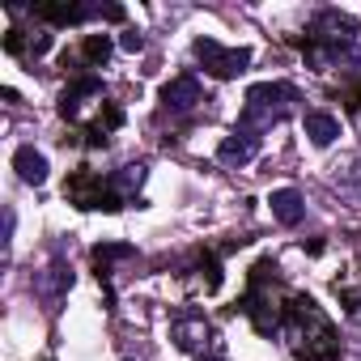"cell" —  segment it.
<instances>
[{
    "label": "cell",
    "instance_id": "6da1fadb",
    "mask_svg": "<svg viewBox=\"0 0 361 361\" xmlns=\"http://www.w3.org/2000/svg\"><path fill=\"white\" fill-rule=\"evenodd\" d=\"M285 319H289V331L298 340L293 344L298 361H327V357H336V331H331V323L319 314V306L310 298H289Z\"/></svg>",
    "mask_w": 361,
    "mask_h": 361
},
{
    "label": "cell",
    "instance_id": "7a4b0ae2",
    "mask_svg": "<svg viewBox=\"0 0 361 361\" xmlns=\"http://www.w3.org/2000/svg\"><path fill=\"white\" fill-rule=\"evenodd\" d=\"M64 196L77 209H106V213H119L123 209V196L111 188V178H102L94 170H73L68 183H64Z\"/></svg>",
    "mask_w": 361,
    "mask_h": 361
},
{
    "label": "cell",
    "instance_id": "3957f363",
    "mask_svg": "<svg viewBox=\"0 0 361 361\" xmlns=\"http://www.w3.org/2000/svg\"><path fill=\"white\" fill-rule=\"evenodd\" d=\"M293 102V90L289 85H251L247 94V106H243V132H259L268 123H276L285 115V106Z\"/></svg>",
    "mask_w": 361,
    "mask_h": 361
},
{
    "label": "cell",
    "instance_id": "277c9868",
    "mask_svg": "<svg viewBox=\"0 0 361 361\" xmlns=\"http://www.w3.org/2000/svg\"><path fill=\"white\" fill-rule=\"evenodd\" d=\"M196 56H200L204 68H209L213 77H221V81L247 73V64H251V51H247V47H221V43H213V39H196Z\"/></svg>",
    "mask_w": 361,
    "mask_h": 361
},
{
    "label": "cell",
    "instance_id": "5b68a950",
    "mask_svg": "<svg viewBox=\"0 0 361 361\" xmlns=\"http://www.w3.org/2000/svg\"><path fill=\"white\" fill-rule=\"evenodd\" d=\"M255 153H259V136H255V132H243V128L217 145V161H221V166H247Z\"/></svg>",
    "mask_w": 361,
    "mask_h": 361
},
{
    "label": "cell",
    "instance_id": "8992f818",
    "mask_svg": "<svg viewBox=\"0 0 361 361\" xmlns=\"http://www.w3.org/2000/svg\"><path fill=\"white\" fill-rule=\"evenodd\" d=\"M161 102H166L170 111H192V106L200 102V81H196L192 73L166 81V85H161Z\"/></svg>",
    "mask_w": 361,
    "mask_h": 361
},
{
    "label": "cell",
    "instance_id": "52a82bcc",
    "mask_svg": "<svg viewBox=\"0 0 361 361\" xmlns=\"http://www.w3.org/2000/svg\"><path fill=\"white\" fill-rule=\"evenodd\" d=\"M170 340L183 348V353H200L204 344H209V323L200 319V314H188V319H174V327H170Z\"/></svg>",
    "mask_w": 361,
    "mask_h": 361
},
{
    "label": "cell",
    "instance_id": "ba28073f",
    "mask_svg": "<svg viewBox=\"0 0 361 361\" xmlns=\"http://www.w3.org/2000/svg\"><path fill=\"white\" fill-rule=\"evenodd\" d=\"M314 35L340 47V43H348V39L357 35V22H353L348 13H336V9H327V13H319V18H314Z\"/></svg>",
    "mask_w": 361,
    "mask_h": 361
},
{
    "label": "cell",
    "instance_id": "9c48e42d",
    "mask_svg": "<svg viewBox=\"0 0 361 361\" xmlns=\"http://www.w3.org/2000/svg\"><path fill=\"white\" fill-rule=\"evenodd\" d=\"M85 98H102V85H98L94 77H85V81H77V85H68V90L60 94V115H64V119H77L81 106H85Z\"/></svg>",
    "mask_w": 361,
    "mask_h": 361
},
{
    "label": "cell",
    "instance_id": "30bf717a",
    "mask_svg": "<svg viewBox=\"0 0 361 361\" xmlns=\"http://www.w3.org/2000/svg\"><path fill=\"white\" fill-rule=\"evenodd\" d=\"M272 217L281 221V226H298L302 217H306V204H302V196L293 192V188H281V192H272Z\"/></svg>",
    "mask_w": 361,
    "mask_h": 361
},
{
    "label": "cell",
    "instance_id": "8fae6325",
    "mask_svg": "<svg viewBox=\"0 0 361 361\" xmlns=\"http://www.w3.org/2000/svg\"><path fill=\"white\" fill-rule=\"evenodd\" d=\"M302 128H306L310 145H319V149H327V145L340 136V119H336V115H327V111H310Z\"/></svg>",
    "mask_w": 361,
    "mask_h": 361
},
{
    "label": "cell",
    "instance_id": "7c38bea8",
    "mask_svg": "<svg viewBox=\"0 0 361 361\" xmlns=\"http://www.w3.org/2000/svg\"><path fill=\"white\" fill-rule=\"evenodd\" d=\"M13 170L22 174V183H35V188H39L43 178H47V157H43L39 149H30V145H26V149H18V153H13Z\"/></svg>",
    "mask_w": 361,
    "mask_h": 361
},
{
    "label": "cell",
    "instance_id": "4fadbf2b",
    "mask_svg": "<svg viewBox=\"0 0 361 361\" xmlns=\"http://www.w3.org/2000/svg\"><path fill=\"white\" fill-rule=\"evenodd\" d=\"M94 9H85V5H35V18H43V22H56V26H73V22H85Z\"/></svg>",
    "mask_w": 361,
    "mask_h": 361
},
{
    "label": "cell",
    "instance_id": "5bb4252c",
    "mask_svg": "<svg viewBox=\"0 0 361 361\" xmlns=\"http://www.w3.org/2000/svg\"><path fill=\"white\" fill-rule=\"evenodd\" d=\"M140 183H145V166H123V170H119V174L111 178V188H115L119 196H128V192H136Z\"/></svg>",
    "mask_w": 361,
    "mask_h": 361
},
{
    "label": "cell",
    "instance_id": "9a60e30c",
    "mask_svg": "<svg viewBox=\"0 0 361 361\" xmlns=\"http://www.w3.org/2000/svg\"><path fill=\"white\" fill-rule=\"evenodd\" d=\"M106 56H111V39L106 35H90L85 39V60L90 64H106Z\"/></svg>",
    "mask_w": 361,
    "mask_h": 361
},
{
    "label": "cell",
    "instance_id": "2e32d148",
    "mask_svg": "<svg viewBox=\"0 0 361 361\" xmlns=\"http://www.w3.org/2000/svg\"><path fill=\"white\" fill-rule=\"evenodd\" d=\"M5 51H9V56H22V51H26V39H22V30H9V35H5Z\"/></svg>",
    "mask_w": 361,
    "mask_h": 361
},
{
    "label": "cell",
    "instance_id": "e0dca14e",
    "mask_svg": "<svg viewBox=\"0 0 361 361\" xmlns=\"http://www.w3.org/2000/svg\"><path fill=\"white\" fill-rule=\"evenodd\" d=\"M140 47H145V39H140L136 30H128V35H123V51H140Z\"/></svg>",
    "mask_w": 361,
    "mask_h": 361
},
{
    "label": "cell",
    "instance_id": "ac0fdd59",
    "mask_svg": "<svg viewBox=\"0 0 361 361\" xmlns=\"http://www.w3.org/2000/svg\"><path fill=\"white\" fill-rule=\"evenodd\" d=\"M204 361H221V357H204Z\"/></svg>",
    "mask_w": 361,
    "mask_h": 361
},
{
    "label": "cell",
    "instance_id": "d6986e66",
    "mask_svg": "<svg viewBox=\"0 0 361 361\" xmlns=\"http://www.w3.org/2000/svg\"><path fill=\"white\" fill-rule=\"evenodd\" d=\"M357 106H361V94H357Z\"/></svg>",
    "mask_w": 361,
    "mask_h": 361
}]
</instances>
